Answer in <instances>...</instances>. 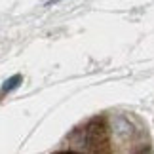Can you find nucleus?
Here are the masks:
<instances>
[{"label": "nucleus", "instance_id": "nucleus-1", "mask_svg": "<svg viewBox=\"0 0 154 154\" xmlns=\"http://www.w3.org/2000/svg\"><path fill=\"white\" fill-rule=\"evenodd\" d=\"M19 82H21V76L19 74L11 76V78L4 84V91H10V90H14V88H17V86H19Z\"/></svg>", "mask_w": 154, "mask_h": 154}]
</instances>
